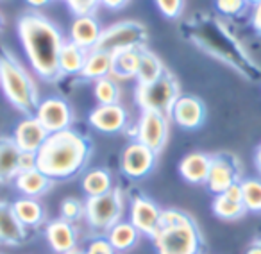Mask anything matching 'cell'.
<instances>
[{"instance_id":"obj_1","label":"cell","mask_w":261,"mask_h":254,"mask_svg":"<svg viewBox=\"0 0 261 254\" xmlns=\"http://www.w3.org/2000/svg\"><path fill=\"white\" fill-rule=\"evenodd\" d=\"M20 41L33 70L47 83H54L63 75L59 56L66 43L54 22L38 11L23 13L16 23Z\"/></svg>"},{"instance_id":"obj_2","label":"cell","mask_w":261,"mask_h":254,"mask_svg":"<svg viewBox=\"0 0 261 254\" xmlns=\"http://www.w3.org/2000/svg\"><path fill=\"white\" fill-rule=\"evenodd\" d=\"M38 170L54 181H68L86 168L91 158V143L73 129L54 133L36 154Z\"/></svg>"},{"instance_id":"obj_3","label":"cell","mask_w":261,"mask_h":254,"mask_svg":"<svg viewBox=\"0 0 261 254\" xmlns=\"http://www.w3.org/2000/svg\"><path fill=\"white\" fill-rule=\"evenodd\" d=\"M152 243L158 254H202V235L197 222L181 210H163Z\"/></svg>"},{"instance_id":"obj_4","label":"cell","mask_w":261,"mask_h":254,"mask_svg":"<svg viewBox=\"0 0 261 254\" xmlns=\"http://www.w3.org/2000/svg\"><path fill=\"white\" fill-rule=\"evenodd\" d=\"M0 81L8 100L27 116H34L40 106V93L33 77L9 50H4L0 59Z\"/></svg>"},{"instance_id":"obj_5","label":"cell","mask_w":261,"mask_h":254,"mask_svg":"<svg viewBox=\"0 0 261 254\" xmlns=\"http://www.w3.org/2000/svg\"><path fill=\"white\" fill-rule=\"evenodd\" d=\"M84 206H86L84 218H86L88 225L95 231L108 235V231L113 225L122 222L125 199H123L122 190L115 186L111 192L104 193L100 197H88Z\"/></svg>"},{"instance_id":"obj_6","label":"cell","mask_w":261,"mask_h":254,"mask_svg":"<svg viewBox=\"0 0 261 254\" xmlns=\"http://www.w3.org/2000/svg\"><path fill=\"white\" fill-rule=\"evenodd\" d=\"M135 95L136 104L142 108V111L150 109V111H160L163 115L172 116V109L181 97V90H179V83L175 81V77L167 70V73L156 83L138 84Z\"/></svg>"},{"instance_id":"obj_7","label":"cell","mask_w":261,"mask_h":254,"mask_svg":"<svg viewBox=\"0 0 261 254\" xmlns=\"http://www.w3.org/2000/svg\"><path fill=\"white\" fill-rule=\"evenodd\" d=\"M147 38V29L140 22H118L115 26L102 29L100 40H98L95 50L108 52V54H116L120 50L127 48L143 47V41Z\"/></svg>"},{"instance_id":"obj_8","label":"cell","mask_w":261,"mask_h":254,"mask_svg":"<svg viewBox=\"0 0 261 254\" xmlns=\"http://www.w3.org/2000/svg\"><path fill=\"white\" fill-rule=\"evenodd\" d=\"M168 135H170V116L160 111L143 109L136 125V140L160 154L167 145Z\"/></svg>"},{"instance_id":"obj_9","label":"cell","mask_w":261,"mask_h":254,"mask_svg":"<svg viewBox=\"0 0 261 254\" xmlns=\"http://www.w3.org/2000/svg\"><path fill=\"white\" fill-rule=\"evenodd\" d=\"M158 161V153L149 149L147 145L140 143L138 140L130 142L125 149L122 150L120 156V168L123 175L129 179H143L154 170Z\"/></svg>"},{"instance_id":"obj_10","label":"cell","mask_w":261,"mask_h":254,"mask_svg":"<svg viewBox=\"0 0 261 254\" xmlns=\"http://www.w3.org/2000/svg\"><path fill=\"white\" fill-rule=\"evenodd\" d=\"M242 183L240 179V163L231 154H215L211 160V170L207 177V190L213 195H222L225 193L232 185Z\"/></svg>"},{"instance_id":"obj_11","label":"cell","mask_w":261,"mask_h":254,"mask_svg":"<svg viewBox=\"0 0 261 254\" xmlns=\"http://www.w3.org/2000/svg\"><path fill=\"white\" fill-rule=\"evenodd\" d=\"M161 215H163V210H161L152 199H149V197L136 195L130 199L129 222L135 225L142 235L149 236L150 240L156 235L158 225H160V222H161Z\"/></svg>"},{"instance_id":"obj_12","label":"cell","mask_w":261,"mask_h":254,"mask_svg":"<svg viewBox=\"0 0 261 254\" xmlns=\"http://www.w3.org/2000/svg\"><path fill=\"white\" fill-rule=\"evenodd\" d=\"M34 116L40 120L41 125L50 135L66 131V129H70V125L73 122L72 108L68 106V102L59 97H48L45 100H41Z\"/></svg>"},{"instance_id":"obj_13","label":"cell","mask_w":261,"mask_h":254,"mask_svg":"<svg viewBox=\"0 0 261 254\" xmlns=\"http://www.w3.org/2000/svg\"><path fill=\"white\" fill-rule=\"evenodd\" d=\"M170 118L186 131H193V129H199L206 120V106L199 97L181 95L172 109Z\"/></svg>"},{"instance_id":"obj_14","label":"cell","mask_w":261,"mask_h":254,"mask_svg":"<svg viewBox=\"0 0 261 254\" xmlns=\"http://www.w3.org/2000/svg\"><path fill=\"white\" fill-rule=\"evenodd\" d=\"M48 136H50V133L41 125V122L36 116H27L16 125L13 140H15V143L20 147L22 153L38 154V150L43 147Z\"/></svg>"},{"instance_id":"obj_15","label":"cell","mask_w":261,"mask_h":254,"mask_svg":"<svg viewBox=\"0 0 261 254\" xmlns=\"http://www.w3.org/2000/svg\"><path fill=\"white\" fill-rule=\"evenodd\" d=\"M90 125H93L97 131L106 135H115L125 129L127 125V111L120 104L97 106L88 116Z\"/></svg>"},{"instance_id":"obj_16","label":"cell","mask_w":261,"mask_h":254,"mask_svg":"<svg viewBox=\"0 0 261 254\" xmlns=\"http://www.w3.org/2000/svg\"><path fill=\"white\" fill-rule=\"evenodd\" d=\"M45 236L50 245V249L58 254H66L75 249L77 245V233L72 222L65 218H54L45 225Z\"/></svg>"},{"instance_id":"obj_17","label":"cell","mask_w":261,"mask_h":254,"mask_svg":"<svg viewBox=\"0 0 261 254\" xmlns=\"http://www.w3.org/2000/svg\"><path fill=\"white\" fill-rule=\"evenodd\" d=\"M27 238V227L16 217L13 202L2 200L0 204V240L4 245H20Z\"/></svg>"},{"instance_id":"obj_18","label":"cell","mask_w":261,"mask_h":254,"mask_svg":"<svg viewBox=\"0 0 261 254\" xmlns=\"http://www.w3.org/2000/svg\"><path fill=\"white\" fill-rule=\"evenodd\" d=\"M213 156L206 153H190L179 163V174L190 185H206Z\"/></svg>"},{"instance_id":"obj_19","label":"cell","mask_w":261,"mask_h":254,"mask_svg":"<svg viewBox=\"0 0 261 254\" xmlns=\"http://www.w3.org/2000/svg\"><path fill=\"white\" fill-rule=\"evenodd\" d=\"M100 23L93 15H81L75 16L70 29V38L75 45H79L84 50H93L97 47L98 40H100Z\"/></svg>"},{"instance_id":"obj_20","label":"cell","mask_w":261,"mask_h":254,"mask_svg":"<svg viewBox=\"0 0 261 254\" xmlns=\"http://www.w3.org/2000/svg\"><path fill=\"white\" fill-rule=\"evenodd\" d=\"M22 150L15 143L13 138H2L0 142V181L8 185L15 181L18 174L22 172L20 163H22Z\"/></svg>"},{"instance_id":"obj_21","label":"cell","mask_w":261,"mask_h":254,"mask_svg":"<svg viewBox=\"0 0 261 254\" xmlns=\"http://www.w3.org/2000/svg\"><path fill=\"white\" fill-rule=\"evenodd\" d=\"M54 179H50L48 175H45L38 168H31V170H23L18 174V177L15 179V186L23 197H41L43 193H47L48 190L54 186Z\"/></svg>"},{"instance_id":"obj_22","label":"cell","mask_w":261,"mask_h":254,"mask_svg":"<svg viewBox=\"0 0 261 254\" xmlns=\"http://www.w3.org/2000/svg\"><path fill=\"white\" fill-rule=\"evenodd\" d=\"M88 50L81 48L72 40L63 45L61 56H59V68L63 75H81L86 65Z\"/></svg>"},{"instance_id":"obj_23","label":"cell","mask_w":261,"mask_h":254,"mask_svg":"<svg viewBox=\"0 0 261 254\" xmlns=\"http://www.w3.org/2000/svg\"><path fill=\"white\" fill-rule=\"evenodd\" d=\"M167 73V68L163 66L161 59L149 48L140 47V70H138V84H152L160 81Z\"/></svg>"},{"instance_id":"obj_24","label":"cell","mask_w":261,"mask_h":254,"mask_svg":"<svg viewBox=\"0 0 261 254\" xmlns=\"http://www.w3.org/2000/svg\"><path fill=\"white\" fill-rule=\"evenodd\" d=\"M140 236H142V233L130 224L129 220L127 222L122 220L109 229L106 238L111 242V245L115 247L118 252H125V250H130L140 242Z\"/></svg>"},{"instance_id":"obj_25","label":"cell","mask_w":261,"mask_h":254,"mask_svg":"<svg viewBox=\"0 0 261 254\" xmlns=\"http://www.w3.org/2000/svg\"><path fill=\"white\" fill-rule=\"evenodd\" d=\"M140 70V47L127 48L113 54V72L115 79H133Z\"/></svg>"},{"instance_id":"obj_26","label":"cell","mask_w":261,"mask_h":254,"mask_svg":"<svg viewBox=\"0 0 261 254\" xmlns=\"http://www.w3.org/2000/svg\"><path fill=\"white\" fill-rule=\"evenodd\" d=\"M113 72V56L108 52L102 50H90L86 58V65L81 75L84 79H91V81H98L109 77Z\"/></svg>"},{"instance_id":"obj_27","label":"cell","mask_w":261,"mask_h":254,"mask_svg":"<svg viewBox=\"0 0 261 254\" xmlns=\"http://www.w3.org/2000/svg\"><path fill=\"white\" fill-rule=\"evenodd\" d=\"M16 217L23 222L25 227H38L45 220V210L36 199L33 197H20L13 202Z\"/></svg>"},{"instance_id":"obj_28","label":"cell","mask_w":261,"mask_h":254,"mask_svg":"<svg viewBox=\"0 0 261 254\" xmlns=\"http://www.w3.org/2000/svg\"><path fill=\"white\" fill-rule=\"evenodd\" d=\"M81 186H83V192L86 193V197H100L115 188L111 174L106 168H91V170H88L84 174Z\"/></svg>"},{"instance_id":"obj_29","label":"cell","mask_w":261,"mask_h":254,"mask_svg":"<svg viewBox=\"0 0 261 254\" xmlns=\"http://www.w3.org/2000/svg\"><path fill=\"white\" fill-rule=\"evenodd\" d=\"M215 217L222 218V220H238L247 213L243 202H234V200L227 199L225 195H215V200L211 204Z\"/></svg>"},{"instance_id":"obj_30","label":"cell","mask_w":261,"mask_h":254,"mask_svg":"<svg viewBox=\"0 0 261 254\" xmlns=\"http://www.w3.org/2000/svg\"><path fill=\"white\" fill-rule=\"evenodd\" d=\"M243 206L250 213H261V179H242Z\"/></svg>"},{"instance_id":"obj_31","label":"cell","mask_w":261,"mask_h":254,"mask_svg":"<svg viewBox=\"0 0 261 254\" xmlns=\"http://www.w3.org/2000/svg\"><path fill=\"white\" fill-rule=\"evenodd\" d=\"M95 98H97L98 106H109V104H118L120 100V88L115 79L111 77H104V79L95 81L93 88Z\"/></svg>"},{"instance_id":"obj_32","label":"cell","mask_w":261,"mask_h":254,"mask_svg":"<svg viewBox=\"0 0 261 254\" xmlns=\"http://www.w3.org/2000/svg\"><path fill=\"white\" fill-rule=\"evenodd\" d=\"M84 215H86V206L81 200L70 197V199H65L61 202V218H65V220L73 224V222L81 220Z\"/></svg>"},{"instance_id":"obj_33","label":"cell","mask_w":261,"mask_h":254,"mask_svg":"<svg viewBox=\"0 0 261 254\" xmlns=\"http://www.w3.org/2000/svg\"><path fill=\"white\" fill-rule=\"evenodd\" d=\"M156 6L161 15L170 20L179 18L185 11V0H156Z\"/></svg>"},{"instance_id":"obj_34","label":"cell","mask_w":261,"mask_h":254,"mask_svg":"<svg viewBox=\"0 0 261 254\" xmlns=\"http://www.w3.org/2000/svg\"><path fill=\"white\" fill-rule=\"evenodd\" d=\"M68 8L75 16L81 15H93L97 6L100 4V0H66Z\"/></svg>"},{"instance_id":"obj_35","label":"cell","mask_w":261,"mask_h":254,"mask_svg":"<svg viewBox=\"0 0 261 254\" xmlns=\"http://www.w3.org/2000/svg\"><path fill=\"white\" fill-rule=\"evenodd\" d=\"M86 254H118V250L111 245V242L106 236H98L88 243Z\"/></svg>"},{"instance_id":"obj_36","label":"cell","mask_w":261,"mask_h":254,"mask_svg":"<svg viewBox=\"0 0 261 254\" xmlns=\"http://www.w3.org/2000/svg\"><path fill=\"white\" fill-rule=\"evenodd\" d=\"M247 6V0H217V9L224 15L234 16L242 13Z\"/></svg>"},{"instance_id":"obj_37","label":"cell","mask_w":261,"mask_h":254,"mask_svg":"<svg viewBox=\"0 0 261 254\" xmlns=\"http://www.w3.org/2000/svg\"><path fill=\"white\" fill-rule=\"evenodd\" d=\"M20 168L23 170H31V168H38V158L36 154H29L23 153L22 154V163H20Z\"/></svg>"},{"instance_id":"obj_38","label":"cell","mask_w":261,"mask_h":254,"mask_svg":"<svg viewBox=\"0 0 261 254\" xmlns=\"http://www.w3.org/2000/svg\"><path fill=\"white\" fill-rule=\"evenodd\" d=\"M222 195H225L227 199L234 200V202H243V192H242V183H238V185H232L231 188L227 190L225 193H222Z\"/></svg>"},{"instance_id":"obj_39","label":"cell","mask_w":261,"mask_h":254,"mask_svg":"<svg viewBox=\"0 0 261 254\" xmlns=\"http://www.w3.org/2000/svg\"><path fill=\"white\" fill-rule=\"evenodd\" d=\"M252 27L257 34H261V2L254 4V11H252Z\"/></svg>"},{"instance_id":"obj_40","label":"cell","mask_w":261,"mask_h":254,"mask_svg":"<svg viewBox=\"0 0 261 254\" xmlns=\"http://www.w3.org/2000/svg\"><path fill=\"white\" fill-rule=\"evenodd\" d=\"M127 4H129V0H100V6H104V8H108V9H113V11L125 8Z\"/></svg>"},{"instance_id":"obj_41","label":"cell","mask_w":261,"mask_h":254,"mask_svg":"<svg viewBox=\"0 0 261 254\" xmlns=\"http://www.w3.org/2000/svg\"><path fill=\"white\" fill-rule=\"evenodd\" d=\"M27 4L29 6H33V8H36V9H40V8H45V6L50 2V0H25Z\"/></svg>"},{"instance_id":"obj_42","label":"cell","mask_w":261,"mask_h":254,"mask_svg":"<svg viewBox=\"0 0 261 254\" xmlns=\"http://www.w3.org/2000/svg\"><path fill=\"white\" fill-rule=\"evenodd\" d=\"M254 163H256V168H257V172H259V175H261V143H259V147L256 149V156H254Z\"/></svg>"},{"instance_id":"obj_43","label":"cell","mask_w":261,"mask_h":254,"mask_svg":"<svg viewBox=\"0 0 261 254\" xmlns=\"http://www.w3.org/2000/svg\"><path fill=\"white\" fill-rule=\"evenodd\" d=\"M245 254H261V243H254V245H250Z\"/></svg>"},{"instance_id":"obj_44","label":"cell","mask_w":261,"mask_h":254,"mask_svg":"<svg viewBox=\"0 0 261 254\" xmlns=\"http://www.w3.org/2000/svg\"><path fill=\"white\" fill-rule=\"evenodd\" d=\"M66 254H86V250H81V249H73V250H70V252H66Z\"/></svg>"},{"instance_id":"obj_45","label":"cell","mask_w":261,"mask_h":254,"mask_svg":"<svg viewBox=\"0 0 261 254\" xmlns=\"http://www.w3.org/2000/svg\"><path fill=\"white\" fill-rule=\"evenodd\" d=\"M247 2H252V4H257V2H261V0H247Z\"/></svg>"}]
</instances>
